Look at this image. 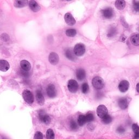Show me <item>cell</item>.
<instances>
[{"instance_id": "cell-1", "label": "cell", "mask_w": 139, "mask_h": 139, "mask_svg": "<svg viewBox=\"0 0 139 139\" xmlns=\"http://www.w3.org/2000/svg\"><path fill=\"white\" fill-rule=\"evenodd\" d=\"M38 118L41 123H43L45 124H49L51 122V118L50 116L46 114L43 110L39 111Z\"/></svg>"}, {"instance_id": "cell-2", "label": "cell", "mask_w": 139, "mask_h": 139, "mask_svg": "<svg viewBox=\"0 0 139 139\" xmlns=\"http://www.w3.org/2000/svg\"><path fill=\"white\" fill-rule=\"evenodd\" d=\"M92 84L95 89L100 90L103 88L104 86V82L101 77L97 76L94 77L92 79Z\"/></svg>"}, {"instance_id": "cell-3", "label": "cell", "mask_w": 139, "mask_h": 139, "mask_svg": "<svg viewBox=\"0 0 139 139\" xmlns=\"http://www.w3.org/2000/svg\"><path fill=\"white\" fill-rule=\"evenodd\" d=\"M22 97L25 101L29 104H32L34 102V96L32 92L28 90H25L22 93Z\"/></svg>"}, {"instance_id": "cell-4", "label": "cell", "mask_w": 139, "mask_h": 139, "mask_svg": "<svg viewBox=\"0 0 139 139\" xmlns=\"http://www.w3.org/2000/svg\"><path fill=\"white\" fill-rule=\"evenodd\" d=\"M74 54L77 56H83L85 52V47L82 44H78L75 45L74 49Z\"/></svg>"}, {"instance_id": "cell-5", "label": "cell", "mask_w": 139, "mask_h": 139, "mask_svg": "<svg viewBox=\"0 0 139 139\" xmlns=\"http://www.w3.org/2000/svg\"><path fill=\"white\" fill-rule=\"evenodd\" d=\"M108 110L104 105H99L97 108V114L98 117H100L101 118H103L105 116L108 115Z\"/></svg>"}, {"instance_id": "cell-6", "label": "cell", "mask_w": 139, "mask_h": 139, "mask_svg": "<svg viewBox=\"0 0 139 139\" xmlns=\"http://www.w3.org/2000/svg\"><path fill=\"white\" fill-rule=\"evenodd\" d=\"M78 83L74 79H71L68 82V88L69 90L72 93H75L77 92L78 89Z\"/></svg>"}, {"instance_id": "cell-7", "label": "cell", "mask_w": 139, "mask_h": 139, "mask_svg": "<svg viewBox=\"0 0 139 139\" xmlns=\"http://www.w3.org/2000/svg\"><path fill=\"white\" fill-rule=\"evenodd\" d=\"M46 91L48 96L50 98H54L57 95V90L53 84H49L46 89Z\"/></svg>"}, {"instance_id": "cell-8", "label": "cell", "mask_w": 139, "mask_h": 139, "mask_svg": "<svg viewBox=\"0 0 139 139\" xmlns=\"http://www.w3.org/2000/svg\"><path fill=\"white\" fill-rule=\"evenodd\" d=\"M118 104L119 107L121 109H126L128 108L129 105L128 99L125 97H122L120 98L118 101Z\"/></svg>"}, {"instance_id": "cell-9", "label": "cell", "mask_w": 139, "mask_h": 139, "mask_svg": "<svg viewBox=\"0 0 139 139\" xmlns=\"http://www.w3.org/2000/svg\"><path fill=\"white\" fill-rule=\"evenodd\" d=\"M49 62H50L51 64L52 65H56L58 64L59 61V58L58 55L55 52H52L50 54L49 57Z\"/></svg>"}, {"instance_id": "cell-10", "label": "cell", "mask_w": 139, "mask_h": 139, "mask_svg": "<svg viewBox=\"0 0 139 139\" xmlns=\"http://www.w3.org/2000/svg\"><path fill=\"white\" fill-rule=\"evenodd\" d=\"M64 19L66 23L70 26H73L76 23L75 19H74V16L69 13H67V14L65 15Z\"/></svg>"}, {"instance_id": "cell-11", "label": "cell", "mask_w": 139, "mask_h": 139, "mask_svg": "<svg viewBox=\"0 0 139 139\" xmlns=\"http://www.w3.org/2000/svg\"><path fill=\"white\" fill-rule=\"evenodd\" d=\"M103 16L106 19H110L114 15V10L111 8H107L102 10Z\"/></svg>"}, {"instance_id": "cell-12", "label": "cell", "mask_w": 139, "mask_h": 139, "mask_svg": "<svg viewBox=\"0 0 139 139\" xmlns=\"http://www.w3.org/2000/svg\"><path fill=\"white\" fill-rule=\"evenodd\" d=\"M36 100L38 104L40 105H43L45 103V98L43 94L40 90H37L36 92Z\"/></svg>"}, {"instance_id": "cell-13", "label": "cell", "mask_w": 139, "mask_h": 139, "mask_svg": "<svg viewBox=\"0 0 139 139\" xmlns=\"http://www.w3.org/2000/svg\"><path fill=\"white\" fill-rule=\"evenodd\" d=\"M129 87V83L127 81H121L118 85V89L121 92H126Z\"/></svg>"}, {"instance_id": "cell-14", "label": "cell", "mask_w": 139, "mask_h": 139, "mask_svg": "<svg viewBox=\"0 0 139 139\" xmlns=\"http://www.w3.org/2000/svg\"><path fill=\"white\" fill-rule=\"evenodd\" d=\"M10 68L9 63L5 60H0V70L5 72L8 71Z\"/></svg>"}, {"instance_id": "cell-15", "label": "cell", "mask_w": 139, "mask_h": 139, "mask_svg": "<svg viewBox=\"0 0 139 139\" xmlns=\"http://www.w3.org/2000/svg\"><path fill=\"white\" fill-rule=\"evenodd\" d=\"M29 6L31 9L34 12H37L40 10V7L35 1H31L29 2Z\"/></svg>"}, {"instance_id": "cell-16", "label": "cell", "mask_w": 139, "mask_h": 139, "mask_svg": "<svg viewBox=\"0 0 139 139\" xmlns=\"http://www.w3.org/2000/svg\"><path fill=\"white\" fill-rule=\"evenodd\" d=\"M20 66L21 69L26 72L29 71L31 69V64L29 62L26 60H23L20 62Z\"/></svg>"}, {"instance_id": "cell-17", "label": "cell", "mask_w": 139, "mask_h": 139, "mask_svg": "<svg viewBox=\"0 0 139 139\" xmlns=\"http://www.w3.org/2000/svg\"><path fill=\"white\" fill-rule=\"evenodd\" d=\"M76 76L77 79L79 81H82L85 78L86 73L84 69H78L76 71Z\"/></svg>"}, {"instance_id": "cell-18", "label": "cell", "mask_w": 139, "mask_h": 139, "mask_svg": "<svg viewBox=\"0 0 139 139\" xmlns=\"http://www.w3.org/2000/svg\"><path fill=\"white\" fill-rule=\"evenodd\" d=\"M28 1L26 0H22V1H15L14 2V6L16 8H22L24 7L26 5H27Z\"/></svg>"}, {"instance_id": "cell-19", "label": "cell", "mask_w": 139, "mask_h": 139, "mask_svg": "<svg viewBox=\"0 0 139 139\" xmlns=\"http://www.w3.org/2000/svg\"><path fill=\"white\" fill-rule=\"evenodd\" d=\"M115 4L116 7L119 10H122L125 7V2L123 0H117Z\"/></svg>"}, {"instance_id": "cell-20", "label": "cell", "mask_w": 139, "mask_h": 139, "mask_svg": "<svg viewBox=\"0 0 139 139\" xmlns=\"http://www.w3.org/2000/svg\"><path fill=\"white\" fill-rule=\"evenodd\" d=\"M77 122H78V123L79 126H81V127L83 126V125H84L86 123H87V120H86L85 115H79L78 117Z\"/></svg>"}, {"instance_id": "cell-21", "label": "cell", "mask_w": 139, "mask_h": 139, "mask_svg": "<svg viewBox=\"0 0 139 139\" xmlns=\"http://www.w3.org/2000/svg\"><path fill=\"white\" fill-rule=\"evenodd\" d=\"M130 41L131 43L134 46H139V34H134L132 35L130 38Z\"/></svg>"}, {"instance_id": "cell-22", "label": "cell", "mask_w": 139, "mask_h": 139, "mask_svg": "<svg viewBox=\"0 0 139 139\" xmlns=\"http://www.w3.org/2000/svg\"><path fill=\"white\" fill-rule=\"evenodd\" d=\"M117 29L115 27L111 26L110 27L107 32V36L108 37H112L116 34Z\"/></svg>"}, {"instance_id": "cell-23", "label": "cell", "mask_w": 139, "mask_h": 139, "mask_svg": "<svg viewBox=\"0 0 139 139\" xmlns=\"http://www.w3.org/2000/svg\"><path fill=\"white\" fill-rule=\"evenodd\" d=\"M46 139H55V134L53 130L52 129H49L46 133Z\"/></svg>"}, {"instance_id": "cell-24", "label": "cell", "mask_w": 139, "mask_h": 139, "mask_svg": "<svg viewBox=\"0 0 139 139\" xmlns=\"http://www.w3.org/2000/svg\"><path fill=\"white\" fill-rule=\"evenodd\" d=\"M65 55L71 61H74L75 60V57L74 56V53L72 52L70 49H68L65 51Z\"/></svg>"}, {"instance_id": "cell-25", "label": "cell", "mask_w": 139, "mask_h": 139, "mask_svg": "<svg viewBox=\"0 0 139 139\" xmlns=\"http://www.w3.org/2000/svg\"><path fill=\"white\" fill-rule=\"evenodd\" d=\"M70 127L71 130L77 131L78 129V126L74 120H71L70 122Z\"/></svg>"}, {"instance_id": "cell-26", "label": "cell", "mask_w": 139, "mask_h": 139, "mask_svg": "<svg viewBox=\"0 0 139 139\" xmlns=\"http://www.w3.org/2000/svg\"><path fill=\"white\" fill-rule=\"evenodd\" d=\"M102 122L105 124H108L112 122V117L109 115H107L102 118Z\"/></svg>"}, {"instance_id": "cell-27", "label": "cell", "mask_w": 139, "mask_h": 139, "mask_svg": "<svg viewBox=\"0 0 139 139\" xmlns=\"http://www.w3.org/2000/svg\"><path fill=\"white\" fill-rule=\"evenodd\" d=\"M77 34L76 30L74 29H69L66 31V34L67 36L70 37H75Z\"/></svg>"}, {"instance_id": "cell-28", "label": "cell", "mask_w": 139, "mask_h": 139, "mask_svg": "<svg viewBox=\"0 0 139 139\" xmlns=\"http://www.w3.org/2000/svg\"><path fill=\"white\" fill-rule=\"evenodd\" d=\"M86 120H87V122H91L94 120V115L92 113H88L85 115Z\"/></svg>"}, {"instance_id": "cell-29", "label": "cell", "mask_w": 139, "mask_h": 139, "mask_svg": "<svg viewBox=\"0 0 139 139\" xmlns=\"http://www.w3.org/2000/svg\"><path fill=\"white\" fill-rule=\"evenodd\" d=\"M82 92H83V94H87L88 92H89V86L87 83H85L83 84V85L82 86Z\"/></svg>"}, {"instance_id": "cell-30", "label": "cell", "mask_w": 139, "mask_h": 139, "mask_svg": "<svg viewBox=\"0 0 139 139\" xmlns=\"http://www.w3.org/2000/svg\"><path fill=\"white\" fill-rule=\"evenodd\" d=\"M33 139H44V136L43 133L40 131H36L34 134Z\"/></svg>"}, {"instance_id": "cell-31", "label": "cell", "mask_w": 139, "mask_h": 139, "mask_svg": "<svg viewBox=\"0 0 139 139\" xmlns=\"http://www.w3.org/2000/svg\"><path fill=\"white\" fill-rule=\"evenodd\" d=\"M132 129L135 134H139V126L138 124L134 123L132 125Z\"/></svg>"}, {"instance_id": "cell-32", "label": "cell", "mask_w": 139, "mask_h": 139, "mask_svg": "<svg viewBox=\"0 0 139 139\" xmlns=\"http://www.w3.org/2000/svg\"><path fill=\"white\" fill-rule=\"evenodd\" d=\"M116 131H117V133H118V134H122L125 132V128L123 126H122V125H120V126H118L117 128Z\"/></svg>"}, {"instance_id": "cell-33", "label": "cell", "mask_w": 139, "mask_h": 139, "mask_svg": "<svg viewBox=\"0 0 139 139\" xmlns=\"http://www.w3.org/2000/svg\"><path fill=\"white\" fill-rule=\"evenodd\" d=\"M1 38L2 40L4 41H7L9 40V37L8 35L7 34H5V33L2 34L1 37Z\"/></svg>"}, {"instance_id": "cell-34", "label": "cell", "mask_w": 139, "mask_h": 139, "mask_svg": "<svg viewBox=\"0 0 139 139\" xmlns=\"http://www.w3.org/2000/svg\"><path fill=\"white\" fill-rule=\"evenodd\" d=\"M133 8L136 11L139 12V2L134 1L133 3Z\"/></svg>"}, {"instance_id": "cell-35", "label": "cell", "mask_w": 139, "mask_h": 139, "mask_svg": "<svg viewBox=\"0 0 139 139\" xmlns=\"http://www.w3.org/2000/svg\"><path fill=\"white\" fill-rule=\"evenodd\" d=\"M88 128L89 129V130L91 131H92L94 130V129H95V127L93 124L92 123H89L88 124Z\"/></svg>"}, {"instance_id": "cell-36", "label": "cell", "mask_w": 139, "mask_h": 139, "mask_svg": "<svg viewBox=\"0 0 139 139\" xmlns=\"http://www.w3.org/2000/svg\"><path fill=\"white\" fill-rule=\"evenodd\" d=\"M103 94L102 92L101 91H97L96 94V97L98 99L101 98L103 97Z\"/></svg>"}, {"instance_id": "cell-37", "label": "cell", "mask_w": 139, "mask_h": 139, "mask_svg": "<svg viewBox=\"0 0 139 139\" xmlns=\"http://www.w3.org/2000/svg\"><path fill=\"white\" fill-rule=\"evenodd\" d=\"M133 139H139V134H135Z\"/></svg>"}, {"instance_id": "cell-38", "label": "cell", "mask_w": 139, "mask_h": 139, "mask_svg": "<svg viewBox=\"0 0 139 139\" xmlns=\"http://www.w3.org/2000/svg\"><path fill=\"white\" fill-rule=\"evenodd\" d=\"M136 90L138 93H139V83L136 85Z\"/></svg>"}]
</instances>
